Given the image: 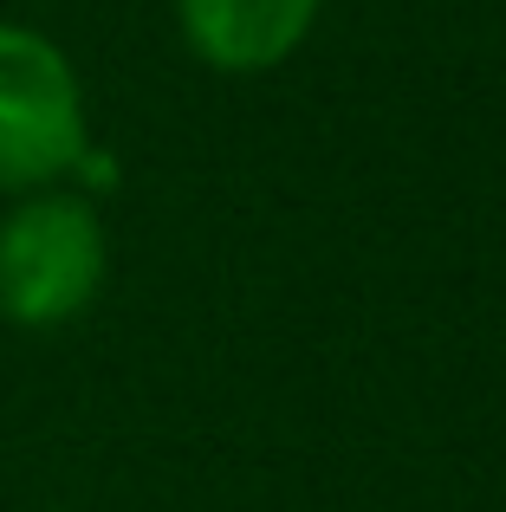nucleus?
Listing matches in <instances>:
<instances>
[{"label":"nucleus","instance_id":"f03ea898","mask_svg":"<svg viewBox=\"0 0 506 512\" xmlns=\"http://www.w3.org/2000/svg\"><path fill=\"white\" fill-rule=\"evenodd\" d=\"M91 156V111L72 52L26 20H0V195L72 188Z\"/></svg>","mask_w":506,"mask_h":512},{"label":"nucleus","instance_id":"f257e3e1","mask_svg":"<svg viewBox=\"0 0 506 512\" xmlns=\"http://www.w3.org/2000/svg\"><path fill=\"white\" fill-rule=\"evenodd\" d=\"M111 273V240L85 188L13 195L0 214V318L13 331H65Z\"/></svg>","mask_w":506,"mask_h":512},{"label":"nucleus","instance_id":"7ed1b4c3","mask_svg":"<svg viewBox=\"0 0 506 512\" xmlns=\"http://www.w3.org/2000/svg\"><path fill=\"white\" fill-rule=\"evenodd\" d=\"M318 7L325 0H176V20L208 72L253 78L286 65L305 46Z\"/></svg>","mask_w":506,"mask_h":512}]
</instances>
